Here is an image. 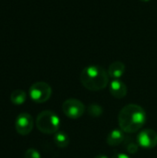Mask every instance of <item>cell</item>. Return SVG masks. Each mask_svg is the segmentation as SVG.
<instances>
[{
	"mask_svg": "<svg viewBox=\"0 0 157 158\" xmlns=\"http://www.w3.org/2000/svg\"><path fill=\"white\" fill-rule=\"evenodd\" d=\"M146 118V112L141 106L129 104L118 114V125L124 132L134 133L143 127Z\"/></svg>",
	"mask_w": 157,
	"mask_h": 158,
	"instance_id": "6da1fadb",
	"label": "cell"
},
{
	"mask_svg": "<svg viewBox=\"0 0 157 158\" xmlns=\"http://www.w3.org/2000/svg\"><path fill=\"white\" fill-rule=\"evenodd\" d=\"M81 84L90 91L97 92L105 89L109 83L108 72L101 66L91 65L84 68L80 76Z\"/></svg>",
	"mask_w": 157,
	"mask_h": 158,
	"instance_id": "7a4b0ae2",
	"label": "cell"
},
{
	"mask_svg": "<svg viewBox=\"0 0 157 158\" xmlns=\"http://www.w3.org/2000/svg\"><path fill=\"white\" fill-rule=\"evenodd\" d=\"M36 127L44 134H54L58 131L60 119L55 112L51 110H44L37 116Z\"/></svg>",
	"mask_w": 157,
	"mask_h": 158,
	"instance_id": "3957f363",
	"label": "cell"
},
{
	"mask_svg": "<svg viewBox=\"0 0 157 158\" xmlns=\"http://www.w3.org/2000/svg\"><path fill=\"white\" fill-rule=\"evenodd\" d=\"M30 97L35 103H44L49 100L52 95L51 86L44 81H38L33 83L29 91Z\"/></svg>",
	"mask_w": 157,
	"mask_h": 158,
	"instance_id": "277c9868",
	"label": "cell"
},
{
	"mask_svg": "<svg viewBox=\"0 0 157 158\" xmlns=\"http://www.w3.org/2000/svg\"><path fill=\"white\" fill-rule=\"evenodd\" d=\"M62 110L68 118L77 119L84 114L85 106L83 103L80 100L75 98H69L63 103Z\"/></svg>",
	"mask_w": 157,
	"mask_h": 158,
	"instance_id": "5b68a950",
	"label": "cell"
},
{
	"mask_svg": "<svg viewBox=\"0 0 157 158\" xmlns=\"http://www.w3.org/2000/svg\"><path fill=\"white\" fill-rule=\"evenodd\" d=\"M15 128L19 135L26 136L31 133L33 128V119L28 113H20L15 122Z\"/></svg>",
	"mask_w": 157,
	"mask_h": 158,
	"instance_id": "8992f818",
	"label": "cell"
},
{
	"mask_svg": "<svg viewBox=\"0 0 157 158\" xmlns=\"http://www.w3.org/2000/svg\"><path fill=\"white\" fill-rule=\"evenodd\" d=\"M137 142L143 148L153 149L157 145V132L152 129L143 130L137 137Z\"/></svg>",
	"mask_w": 157,
	"mask_h": 158,
	"instance_id": "52a82bcc",
	"label": "cell"
},
{
	"mask_svg": "<svg viewBox=\"0 0 157 158\" xmlns=\"http://www.w3.org/2000/svg\"><path fill=\"white\" fill-rule=\"evenodd\" d=\"M109 92L117 99H122L127 95L128 88L120 80H113L109 84Z\"/></svg>",
	"mask_w": 157,
	"mask_h": 158,
	"instance_id": "ba28073f",
	"label": "cell"
},
{
	"mask_svg": "<svg viewBox=\"0 0 157 158\" xmlns=\"http://www.w3.org/2000/svg\"><path fill=\"white\" fill-rule=\"evenodd\" d=\"M125 69H126V67L124 63H122L121 61H116V62H113L109 66L107 72H108L109 77L113 78L114 80H119L124 75Z\"/></svg>",
	"mask_w": 157,
	"mask_h": 158,
	"instance_id": "9c48e42d",
	"label": "cell"
},
{
	"mask_svg": "<svg viewBox=\"0 0 157 158\" xmlns=\"http://www.w3.org/2000/svg\"><path fill=\"white\" fill-rule=\"evenodd\" d=\"M124 139H125L124 131L121 130L116 129V130H113L112 131H110V133L107 135L106 143L110 146H118L123 143Z\"/></svg>",
	"mask_w": 157,
	"mask_h": 158,
	"instance_id": "30bf717a",
	"label": "cell"
},
{
	"mask_svg": "<svg viewBox=\"0 0 157 158\" xmlns=\"http://www.w3.org/2000/svg\"><path fill=\"white\" fill-rule=\"evenodd\" d=\"M55 144L59 148H66L69 144V138L67 133L63 131H57L54 136Z\"/></svg>",
	"mask_w": 157,
	"mask_h": 158,
	"instance_id": "8fae6325",
	"label": "cell"
},
{
	"mask_svg": "<svg viewBox=\"0 0 157 158\" xmlns=\"http://www.w3.org/2000/svg\"><path fill=\"white\" fill-rule=\"evenodd\" d=\"M27 98V94L23 90H15L10 94V100L14 105H22Z\"/></svg>",
	"mask_w": 157,
	"mask_h": 158,
	"instance_id": "7c38bea8",
	"label": "cell"
},
{
	"mask_svg": "<svg viewBox=\"0 0 157 158\" xmlns=\"http://www.w3.org/2000/svg\"><path fill=\"white\" fill-rule=\"evenodd\" d=\"M87 112L88 114L93 117V118H98L103 114V108L101 106L97 105V104H92L88 106L87 108Z\"/></svg>",
	"mask_w": 157,
	"mask_h": 158,
	"instance_id": "4fadbf2b",
	"label": "cell"
},
{
	"mask_svg": "<svg viewBox=\"0 0 157 158\" xmlns=\"http://www.w3.org/2000/svg\"><path fill=\"white\" fill-rule=\"evenodd\" d=\"M24 158H41V156H40V153L36 149L31 148L25 152Z\"/></svg>",
	"mask_w": 157,
	"mask_h": 158,
	"instance_id": "5bb4252c",
	"label": "cell"
},
{
	"mask_svg": "<svg viewBox=\"0 0 157 158\" xmlns=\"http://www.w3.org/2000/svg\"><path fill=\"white\" fill-rule=\"evenodd\" d=\"M138 149H139V145L136 144L135 143H129L127 145V150H128V152L130 154H135V153H137Z\"/></svg>",
	"mask_w": 157,
	"mask_h": 158,
	"instance_id": "9a60e30c",
	"label": "cell"
},
{
	"mask_svg": "<svg viewBox=\"0 0 157 158\" xmlns=\"http://www.w3.org/2000/svg\"><path fill=\"white\" fill-rule=\"evenodd\" d=\"M112 158H130L127 154H123V153H117L115 154Z\"/></svg>",
	"mask_w": 157,
	"mask_h": 158,
	"instance_id": "2e32d148",
	"label": "cell"
},
{
	"mask_svg": "<svg viewBox=\"0 0 157 158\" xmlns=\"http://www.w3.org/2000/svg\"><path fill=\"white\" fill-rule=\"evenodd\" d=\"M93 158H108L106 156H105V155H98V156H94Z\"/></svg>",
	"mask_w": 157,
	"mask_h": 158,
	"instance_id": "e0dca14e",
	"label": "cell"
},
{
	"mask_svg": "<svg viewBox=\"0 0 157 158\" xmlns=\"http://www.w3.org/2000/svg\"><path fill=\"white\" fill-rule=\"evenodd\" d=\"M141 1H143V2H149V1H151V0H141Z\"/></svg>",
	"mask_w": 157,
	"mask_h": 158,
	"instance_id": "ac0fdd59",
	"label": "cell"
}]
</instances>
